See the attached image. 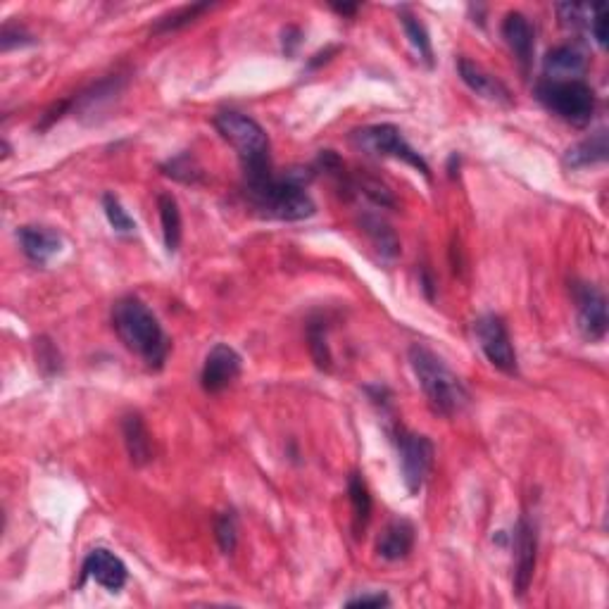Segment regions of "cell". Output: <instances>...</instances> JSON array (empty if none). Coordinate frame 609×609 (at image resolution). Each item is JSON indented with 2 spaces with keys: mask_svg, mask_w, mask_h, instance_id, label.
Listing matches in <instances>:
<instances>
[{
  "mask_svg": "<svg viewBox=\"0 0 609 609\" xmlns=\"http://www.w3.org/2000/svg\"><path fill=\"white\" fill-rule=\"evenodd\" d=\"M122 431L131 462H134L136 467H143V464L150 462V457H153V443H150V433L146 424H143V419L138 417V414H129V417H124Z\"/></svg>",
  "mask_w": 609,
  "mask_h": 609,
  "instance_id": "19",
  "label": "cell"
},
{
  "mask_svg": "<svg viewBox=\"0 0 609 609\" xmlns=\"http://www.w3.org/2000/svg\"><path fill=\"white\" fill-rule=\"evenodd\" d=\"M457 72H460V79L476 93V96L491 100V103H502V105L512 103L510 89H507L498 77H493L491 72H486L481 65H476V62L460 58L457 60Z\"/></svg>",
  "mask_w": 609,
  "mask_h": 609,
  "instance_id": "14",
  "label": "cell"
},
{
  "mask_svg": "<svg viewBox=\"0 0 609 609\" xmlns=\"http://www.w3.org/2000/svg\"><path fill=\"white\" fill-rule=\"evenodd\" d=\"M348 498H350V505H353L355 531L360 533L367 529L369 519H372V495H369V488H367V483H364L360 472L350 474Z\"/></svg>",
  "mask_w": 609,
  "mask_h": 609,
  "instance_id": "21",
  "label": "cell"
},
{
  "mask_svg": "<svg viewBox=\"0 0 609 609\" xmlns=\"http://www.w3.org/2000/svg\"><path fill=\"white\" fill-rule=\"evenodd\" d=\"M395 445H398L400 472H403L407 491L417 495L431 474L433 443L426 436H422V433L398 429V433H395Z\"/></svg>",
  "mask_w": 609,
  "mask_h": 609,
  "instance_id": "7",
  "label": "cell"
},
{
  "mask_svg": "<svg viewBox=\"0 0 609 609\" xmlns=\"http://www.w3.org/2000/svg\"><path fill=\"white\" fill-rule=\"evenodd\" d=\"M17 241H20L22 253L36 265H48L55 255L62 250V236L50 226L27 224L17 229Z\"/></svg>",
  "mask_w": 609,
  "mask_h": 609,
  "instance_id": "13",
  "label": "cell"
},
{
  "mask_svg": "<svg viewBox=\"0 0 609 609\" xmlns=\"http://www.w3.org/2000/svg\"><path fill=\"white\" fill-rule=\"evenodd\" d=\"M412 372L417 376L419 386L429 400V405L443 417H452L469 403V393L452 369L441 357L422 343H414L410 348Z\"/></svg>",
  "mask_w": 609,
  "mask_h": 609,
  "instance_id": "3",
  "label": "cell"
},
{
  "mask_svg": "<svg viewBox=\"0 0 609 609\" xmlns=\"http://www.w3.org/2000/svg\"><path fill=\"white\" fill-rule=\"evenodd\" d=\"M574 303L581 334L588 341H602L607 334V300L600 288L593 284H576Z\"/></svg>",
  "mask_w": 609,
  "mask_h": 609,
  "instance_id": "9",
  "label": "cell"
},
{
  "mask_svg": "<svg viewBox=\"0 0 609 609\" xmlns=\"http://www.w3.org/2000/svg\"><path fill=\"white\" fill-rule=\"evenodd\" d=\"M545 79H579L586 72V55L576 46L552 48L543 60Z\"/></svg>",
  "mask_w": 609,
  "mask_h": 609,
  "instance_id": "17",
  "label": "cell"
},
{
  "mask_svg": "<svg viewBox=\"0 0 609 609\" xmlns=\"http://www.w3.org/2000/svg\"><path fill=\"white\" fill-rule=\"evenodd\" d=\"M391 605V598H388L386 593H362L357 595V598H350L345 602V607H388Z\"/></svg>",
  "mask_w": 609,
  "mask_h": 609,
  "instance_id": "29",
  "label": "cell"
},
{
  "mask_svg": "<svg viewBox=\"0 0 609 609\" xmlns=\"http://www.w3.org/2000/svg\"><path fill=\"white\" fill-rule=\"evenodd\" d=\"M557 17H560V24L564 29H574V31H579L583 27L588 29L590 8L576 3H562L557 5Z\"/></svg>",
  "mask_w": 609,
  "mask_h": 609,
  "instance_id": "26",
  "label": "cell"
},
{
  "mask_svg": "<svg viewBox=\"0 0 609 609\" xmlns=\"http://www.w3.org/2000/svg\"><path fill=\"white\" fill-rule=\"evenodd\" d=\"M476 338L486 355V360L493 364L500 372L514 376L519 372L517 364V350H514L510 331H507L505 322L498 315H483L474 326Z\"/></svg>",
  "mask_w": 609,
  "mask_h": 609,
  "instance_id": "8",
  "label": "cell"
},
{
  "mask_svg": "<svg viewBox=\"0 0 609 609\" xmlns=\"http://www.w3.org/2000/svg\"><path fill=\"white\" fill-rule=\"evenodd\" d=\"M215 533H217L219 548H222L224 555H231V552H234L236 545H238V524H236L234 514L224 512L222 517L217 519Z\"/></svg>",
  "mask_w": 609,
  "mask_h": 609,
  "instance_id": "25",
  "label": "cell"
},
{
  "mask_svg": "<svg viewBox=\"0 0 609 609\" xmlns=\"http://www.w3.org/2000/svg\"><path fill=\"white\" fill-rule=\"evenodd\" d=\"M350 141H353L355 148H360L362 153L379 155V158L403 160L405 165L422 172L424 177H431L429 162H426L422 155L405 141L403 131L393 127V124H372V127L357 129L353 131V136H350Z\"/></svg>",
  "mask_w": 609,
  "mask_h": 609,
  "instance_id": "6",
  "label": "cell"
},
{
  "mask_svg": "<svg viewBox=\"0 0 609 609\" xmlns=\"http://www.w3.org/2000/svg\"><path fill=\"white\" fill-rule=\"evenodd\" d=\"M536 555H538V533L529 519H519L514 529V595L524 598L529 590L533 574H536Z\"/></svg>",
  "mask_w": 609,
  "mask_h": 609,
  "instance_id": "10",
  "label": "cell"
},
{
  "mask_svg": "<svg viewBox=\"0 0 609 609\" xmlns=\"http://www.w3.org/2000/svg\"><path fill=\"white\" fill-rule=\"evenodd\" d=\"M103 210L105 217H108L110 226L119 234H131V231L136 229V222L129 217V212L124 210L122 203H119V198L112 196V193H105L103 196Z\"/></svg>",
  "mask_w": 609,
  "mask_h": 609,
  "instance_id": "24",
  "label": "cell"
},
{
  "mask_svg": "<svg viewBox=\"0 0 609 609\" xmlns=\"http://www.w3.org/2000/svg\"><path fill=\"white\" fill-rule=\"evenodd\" d=\"M27 43H31V36L24 29L5 27L3 36H0V46H3L5 53H8V50H12L15 46H27Z\"/></svg>",
  "mask_w": 609,
  "mask_h": 609,
  "instance_id": "30",
  "label": "cell"
},
{
  "mask_svg": "<svg viewBox=\"0 0 609 609\" xmlns=\"http://www.w3.org/2000/svg\"><path fill=\"white\" fill-rule=\"evenodd\" d=\"M215 127L219 136L236 148L246 177L272 169L269 165V138L253 117L241 115V112H219L215 117Z\"/></svg>",
  "mask_w": 609,
  "mask_h": 609,
  "instance_id": "4",
  "label": "cell"
},
{
  "mask_svg": "<svg viewBox=\"0 0 609 609\" xmlns=\"http://www.w3.org/2000/svg\"><path fill=\"white\" fill-rule=\"evenodd\" d=\"M414 548V526L407 519H395L386 526L381 533L379 543H376V552L381 560L386 562H400L410 555Z\"/></svg>",
  "mask_w": 609,
  "mask_h": 609,
  "instance_id": "16",
  "label": "cell"
},
{
  "mask_svg": "<svg viewBox=\"0 0 609 609\" xmlns=\"http://www.w3.org/2000/svg\"><path fill=\"white\" fill-rule=\"evenodd\" d=\"M158 210H160V222H162V236H165V248L169 253H177L181 243V212L177 198L162 193L158 198Z\"/></svg>",
  "mask_w": 609,
  "mask_h": 609,
  "instance_id": "20",
  "label": "cell"
},
{
  "mask_svg": "<svg viewBox=\"0 0 609 609\" xmlns=\"http://www.w3.org/2000/svg\"><path fill=\"white\" fill-rule=\"evenodd\" d=\"M243 193L257 215L279 222H300L315 215V200L305 186L293 177H274L272 169L262 174H248L243 181Z\"/></svg>",
  "mask_w": 609,
  "mask_h": 609,
  "instance_id": "2",
  "label": "cell"
},
{
  "mask_svg": "<svg viewBox=\"0 0 609 609\" xmlns=\"http://www.w3.org/2000/svg\"><path fill=\"white\" fill-rule=\"evenodd\" d=\"M609 153L607 146V131H598L595 136L586 138V141L576 143L571 146L567 153H564V167L569 169H583V167H593L598 162H605Z\"/></svg>",
  "mask_w": 609,
  "mask_h": 609,
  "instance_id": "18",
  "label": "cell"
},
{
  "mask_svg": "<svg viewBox=\"0 0 609 609\" xmlns=\"http://www.w3.org/2000/svg\"><path fill=\"white\" fill-rule=\"evenodd\" d=\"M536 96L552 115L574 127H586L595 115V91L581 79H545L536 86Z\"/></svg>",
  "mask_w": 609,
  "mask_h": 609,
  "instance_id": "5",
  "label": "cell"
},
{
  "mask_svg": "<svg viewBox=\"0 0 609 609\" xmlns=\"http://www.w3.org/2000/svg\"><path fill=\"white\" fill-rule=\"evenodd\" d=\"M400 22H403V29L407 34V39H410V43L414 46V50L419 53V58H422L426 65H433V48H431V39H429V31H426V27L422 22L417 20V17L412 15V12L403 10L400 12Z\"/></svg>",
  "mask_w": 609,
  "mask_h": 609,
  "instance_id": "22",
  "label": "cell"
},
{
  "mask_svg": "<svg viewBox=\"0 0 609 609\" xmlns=\"http://www.w3.org/2000/svg\"><path fill=\"white\" fill-rule=\"evenodd\" d=\"M210 10V3H196V5H184V8L169 12V15L160 17L158 24H155V34H162V31H177L186 24H191L193 20H198L203 12Z\"/></svg>",
  "mask_w": 609,
  "mask_h": 609,
  "instance_id": "23",
  "label": "cell"
},
{
  "mask_svg": "<svg viewBox=\"0 0 609 609\" xmlns=\"http://www.w3.org/2000/svg\"><path fill=\"white\" fill-rule=\"evenodd\" d=\"M502 39L507 41L512 53L517 55L519 65L529 69L536 43H533V27L531 22L526 20V15H521V12H510V15L502 20Z\"/></svg>",
  "mask_w": 609,
  "mask_h": 609,
  "instance_id": "15",
  "label": "cell"
},
{
  "mask_svg": "<svg viewBox=\"0 0 609 609\" xmlns=\"http://www.w3.org/2000/svg\"><path fill=\"white\" fill-rule=\"evenodd\" d=\"M331 8H334L338 15H355L357 12V5H331Z\"/></svg>",
  "mask_w": 609,
  "mask_h": 609,
  "instance_id": "31",
  "label": "cell"
},
{
  "mask_svg": "<svg viewBox=\"0 0 609 609\" xmlns=\"http://www.w3.org/2000/svg\"><path fill=\"white\" fill-rule=\"evenodd\" d=\"M310 350H312V357H315L317 367L329 372V369H331V353H329V343H326L322 324H315L310 329Z\"/></svg>",
  "mask_w": 609,
  "mask_h": 609,
  "instance_id": "27",
  "label": "cell"
},
{
  "mask_svg": "<svg viewBox=\"0 0 609 609\" xmlns=\"http://www.w3.org/2000/svg\"><path fill=\"white\" fill-rule=\"evenodd\" d=\"M588 31L600 48L607 46V15L605 5H593L588 17Z\"/></svg>",
  "mask_w": 609,
  "mask_h": 609,
  "instance_id": "28",
  "label": "cell"
},
{
  "mask_svg": "<svg viewBox=\"0 0 609 609\" xmlns=\"http://www.w3.org/2000/svg\"><path fill=\"white\" fill-rule=\"evenodd\" d=\"M86 579H93L98 586L110 590V593H117V590L127 586L129 571L127 564L119 560L115 552L96 548L89 552V557L84 560V567H81V583Z\"/></svg>",
  "mask_w": 609,
  "mask_h": 609,
  "instance_id": "12",
  "label": "cell"
},
{
  "mask_svg": "<svg viewBox=\"0 0 609 609\" xmlns=\"http://www.w3.org/2000/svg\"><path fill=\"white\" fill-rule=\"evenodd\" d=\"M112 326H115L119 341L127 345V350L141 357L150 369H162L169 355V338L158 322V317L150 312L143 300L129 298L117 300L112 307Z\"/></svg>",
  "mask_w": 609,
  "mask_h": 609,
  "instance_id": "1",
  "label": "cell"
},
{
  "mask_svg": "<svg viewBox=\"0 0 609 609\" xmlns=\"http://www.w3.org/2000/svg\"><path fill=\"white\" fill-rule=\"evenodd\" d=\"M241 376V355L231 345L217 343L205 357L203 372H200V384L205 393H222Z\"/></svg>",
  "mask_w": 609,
  "mask_h": 609,
  "instance_id": "11",
  "label": "cell"
}]
</instances>
